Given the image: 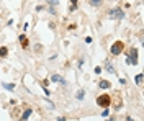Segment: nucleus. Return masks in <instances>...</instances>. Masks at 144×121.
Instances as JSON below:
<instances>
[{
	"mask_svg": "<svg viewBox=\"0 0 144 121\" xmlns=\"http://www.w3.org/2000/svg\"><path fill=\"white\" fill-rule=\"evenodd\" d=\"M30 115H31V110H26V111H25V115H23V120L30 118Z\"/></svg>",
	"mask_w": 144,
	"mask_h": 121,
	"instance_id": "8",
	"label": "nucleus"
},
{
	"mask_svg": "<svg viewBox=\"0 0 144 121\" xmlns=\"http://www.w3.org/2000/svg\"><path fill=\"white\" fill-rule=\"evenodd\" d=\"M111 15H118V17H120V18L123 17V13H121V11H120V10H113V11H111Z\"/></svg>",
	"mask_w": 144,
	"mask_h": 121,
	"instance_id": "7",
	"label": "nucleus"
},
{
	"mask_svg": "<svg viewBox=\"0 0 144 121\" xmlns=\"http://www.w3.org/2000/svg\"><path fill=\"white\" fill-rule=\"evenodd\" d=\"M98 105L100 106H103V108H106V106L110 105V97H108V95H102V97H98Z\"/></svg>",
	"mask_w": 144,
	"mask_h": 121,
	"instance_id": "2",
	"label": "nucleus"
},
{
	"mask_svg": "<svg viewBox=\"0 0 144 121\" xmlns=\"http://www.w3.org/2000/svg\"><path fill=\"white\" fill-rule=\"evenodd\" d=\"M7 54V49H0V56H5Z\"/></svg>",
	"mask_w": 144,
	"mask_h": 121,
	"instance_id": "10",
	"label": "nucleus"
},
{
	"mask_svg": "<svg viewBox=\"0 0 144 121\" xmlns=\"http://www.w3.org/2000/svg\"><path fill=\"white\" fill-rule=\"evenodd\" d=\"M100 87H102V88H108V87H110V82H106V80H102V82H100Z\"/></svg>",
	"mask_w": 144,
	"mask_h": 121,
	"instance_id": "5",
	"label": "nucleus"
},
{
	"mask_svg": "<svg viewBox=\"0 0 144 121\" xmlns=\"http://www.w3.org/2000/svg\"><path fill=\"white\" fill-rule=\"evenodd\" d=\"M102 116H108V108H105V111L102 113Z\"/></svg>",
	"mask_w": 144,
	"mask_h": 121,
	"instance_id": "11",
	"label": "nucleus"
},
{
	"mask_svg": "<svg viewBox=\"0 0 144 121\" xmlns=\"http://www.w3.org/2000/svg\"><path fill=\"white\" fill-rule=\"evenodd\" d=\"M83 95H85V92H83V90H79L75 97H77V100H82V98H83Z\"/></svg>",
	"mask_w": 144,
	"mask_h": 121,
	"instance_id": "6",
	"label": "nucleus"
},
{
	"mask_svg": "<svg viewBox=\"0 0 144 121\" xmlns=\"http://www.w3.org/2000/svg\"><path fill=\"white\" fill-rule=\"evenodd\" d=\"M106 69H108V71H110L111 74H115V69H113V67H111V64H106Z\"/></svg>",
	"mask_w": 144,
	"mask_h": 121,
	"instance_id": "9",
	"label": "nucleus"
},
{
	"mask_svg": "<svg viewBox=\"0 0 144 121\" xmlns=\"http://www.w3.org/2000/svg\"><path fill=\"white\" fill-rule=\"evenodd\" d=\"M2 85H3V88H7V90H13V88H15L13 83H2Z\"/></svg>",
	"mask_w": 144,
	"mask_h": 121,
	"instance_id": "4",
	"label": "nucleus"
},
{
	"mask_svg": "<svg viewBox=\"0 0 144 121\" xmlns=\"http://www.w3.org/2000/svg\"><path fill=\"white\" fill-rule=\"evenodd\" d=\"M141 79H143V77H141V75H138V77H136V82H138V85H139V83H141Z\"/></svg>",
	"mask_w": 144,
	"mask_h": 121,
	"instance_id": "12",
	"label": "nucleus"
},
{
	"mask_svg": "<svg viewBox=\"0 0 144 121\" xmlns=\"http://www.w3.org/2000/svg\"><path fill=\"white\" fill-rule=\"evenodd\" d=\"M121 51H123V43H121V41H116V43L111 46V54L118 56L120 52H121Z\"/></svg>",
	"mask_w": 144,
	"mask_h": 121,
	"instance_id": "1",
	"label": "nucleus"
},
{
	"mask_svg": "<svg viewBox=\"0 0 144 121\" xmlns=\"http://www.w3.org/2000/svg\"><path fill=\"white\" fill-rule=\"evenodd\" d=\"M51 80H52V82H61V83H66V82H64V79H62L61 75H52V77H51Z\"/></svg>",
	"mask_w": 144,
	"mask_h": 121,
	"instance_id": "3",
	"label": "nucleus"
}]
</instances>
